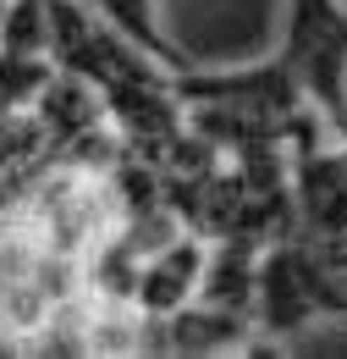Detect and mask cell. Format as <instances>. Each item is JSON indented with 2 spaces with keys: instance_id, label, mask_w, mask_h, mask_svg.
<instances>
[{
  "instance_id": "obj_1",
  "label": "cell",
  "mask_w": 347,
  "mask_h": 359,
  "mask_svg": "<svg viewBox=\"0 0 347 359\" xmlns=\"http://www.w3.org/2000/svg\"><path fill=\"white\" fill-rule=\"evenodd\" d=\"M276 50L298 72L309 105L331 122V138L347 149V0H287Z\"/></svg>"
},
{
  "instance_id": "obj_2",
  "label": "cell",
  "mask_w": 347,
  "mask_h": 359,
  "mask_svg": "<svg viewBox=\"0 0 347 359\" xmlns=\"http://www.w3.org/2000/svg\"><path fill=\"white\" fill-rule=\"evenodd\" d=\"M298 232L314 243H347V149L331 138L292 161Z\"/></svg>"
},
{
  "instance_id": "obj_3",
  "label": "cell",
  "mask_w": 347,
  "mask_h": 359,
  "mask_svg": "<svg viewBox=\"0 0 347 359\" xmlns=\"http://www.w3.org/2000/svg\"><path fill=\"white\" fill-rule=\"evenodd\" d=\"M204 260H210V238L199 232H176L160 249L143 255L138 266V287H132V310L138 315H171L182 304L199 299V282H204Z\"/></svg>"
},
{
  "instance_id": "obj_4",
  "label": "cell",
  "mask_w": 347,
  "mask_h": 359,
  "mask_svg": "<svg viewBox=\"0 0 347 359\" xmlns=\"http://www.w3.org/2000/svg\"><path fill=\"white\" fill-rule=\"evenodd\" d=\"M88 6H94V11H99V17H105L116 34H122V39H132L143 55H155L166 72L193 67V55L176 45V39L160 28V22H155V6H149V0H88Z\"/></svg>"
},
{
  "instance_id": "obj_5",
  "label": "cell",
  "mask_w": 347,
  "mask_h": 359,
  "mask_svg": "<svg viewBox=\"0 0 347 359\" xmlns=\"http://www.w3.org/2000/svg\"><path fill=\"white\" fill-rule=\"evenodd\" d=\"M50 0H6L0 11V50L28 55V61H50Z\"/></svg>"
},
{
  "instance_id": "obj_6",
  "label": "cell",
  "mask_w": 347,
  "mask_h": 359,
  "mask_svg": "<svg viewBox=\"0 0 347 359\" xmlns=\"http://www.w3.org/2000/svg\"><path fill=\"white\" fill-rule=\"evenodd\" d=\"M0 11H6V0H0Z\"/></svg>"
}]
</instances>
